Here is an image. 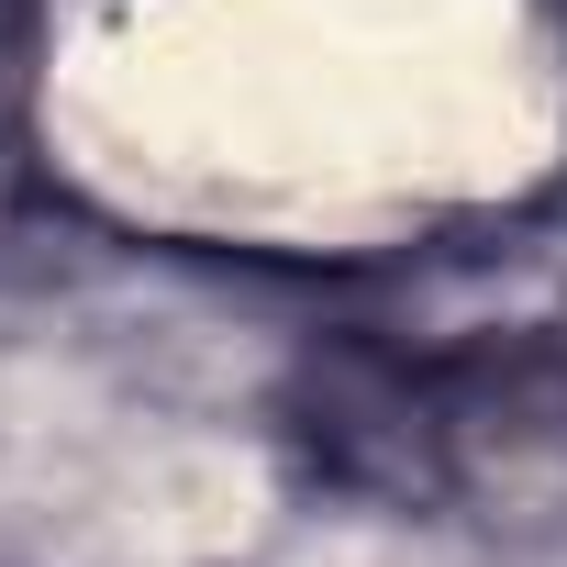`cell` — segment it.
Returning a JSON list of instances; mask_svg holds the SVG:
<instances>
[{
  "label": "cell",
  "mask_w": 567,
  "mask_h": 567,
  "mask_svg": "<svg viewBox=\"0 0 567 567\" xmlns=\"http://www.w3.org/2000/svg\"><path fill=\"white\" fill-rule=\"evenodd\" d=\"M12 34H23V0H0V68H12Z\"/></svg>",
  "instance_id": "obj_1"
}]
</instances>
